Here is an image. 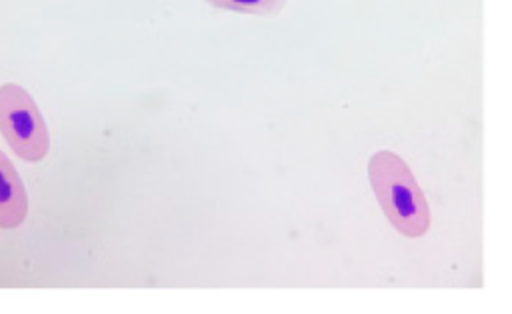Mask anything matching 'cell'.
<instances>
[{
	"mask_svg": "<svg viewBox=\"0 0 512 314\" xmlns=\"http://www.w3.org/2000/svg\"><path fill=\"white\" fill-rule=\"evenodd\" d=\"M368 182L382 214L396 232L420 238L430 228V204L412 170L392 150H378L368 160Z\"/></svg>",
	"mask_w": 512,
	"mask_h": 314,
	"instance_id": "cell-1",
	"label": "cell"
},
{
	"mask_svg": "<svg viewBox=\"0 0 512 314\" xmlns=\"http://www.w3.org/2000/svg\"><path fill=\"white\" fill-rule=\"evenodd\" d=\"M28 216V192L12 164L0 150V230H16Z\"/></svg>",
	"mask_w": 512,
	"mask_h": 314,
	"instance_id": "cell-3",
	"label": "cell"
},
{
	"mask_svg": "<svg viewBox=\"0 0 512 314\" xmlns=\"http://www.w3.org/2000/svg\"><path fill=\"white\" fill-rule=\"evenodd\" d=\"M0 134L10 150L24 162L36 164L50 150V132L44 116L18 82L0 84Z\"/></svg>",
	"mask_w": 512,
	"mask_h": 314,
	"instance_id": "cell-2",
	"label": "cell"
},
{
	"mask_svg": "<svg viewBox=\"0 0 512 314\" xmlns=\"http://www.w3.org/2000/svg\"><path fill=\"white\" fill-rule=\"evenodd\" d=\"M208 4L242 14H276L284 0H206Z\"/></svg>",
	"mask_w": 512,
	"mask_h": 314,
	"instance_id": "cell-4",
	"label": "cell"
}]
</instances>
